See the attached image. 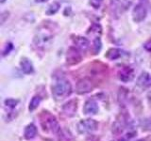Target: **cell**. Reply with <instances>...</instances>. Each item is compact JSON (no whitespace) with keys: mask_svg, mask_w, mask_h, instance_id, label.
<instances>
[{"mask_svg":"<svg viewBox=\"0 0 151 141\" xmlns=\"http://www.w3.org/2000/svg\"><path fill=\"white\" fill-rule=\"evenodd\" d=\"M37 134V128L36 126L33 124V123H30L28 124L26 129H25V138L26 139H32L33 137H35V135Z\"/></svg>","mask_w":151,"mask_h":141,"instance_id":"7c38bea8","label":"cell"},{"mask_svg":"<svg viewBox=\"0 0 151 141\" xmlns=\"http://www.w3.org/2000/svg\"><path fill=\"white\" fill-rule=\"evenodd\" d=\"M20 65H21V69L25 73L27 74H29L33 72V66H32V63L30 62L29 60L27 58H23L20 62Z\"/></svg>","mask_w":151,"mask_h":141,"instance_id":"4fadbf2b","label":"cell"},{"mask_svg":"<svg viewBox=\"0 0 151 141\" xmlns=\"http://www.w3.org/2000/svg\"><path fill=\"white\" fill-rule=\"evenodd\" d=\"M101 48H102V43H101V41H100V39H99V38H96V39L94 40V41H93V53L94 55L98 54L99 52H100Z\"/></svg>","mask_w":151,"mask_h":141,"instance_id":"2e32d148","label":"cell"},{"mask_svg":"<svg viewBox=\"0 0 151 141\" xmlns=\"http://www.w3.org/2000/svg\"><path fill=\"white\" fill-rule=\"evenodd\" d=\"M18 100H14V99H7L6 101H5V105L7 106L11 107V108H14L18 103Z\"/></svg>","mask_w":151,"mask_h":141,"instance_id":"d6986e66","label":"cell"},{"mask_svg":"<svg viewBox=\"0 0 151 141\" xmlns=\"http://www.w3.org/2000/svg\"><path fill=\"white\" fill-rule=\"evenodd\" d=\"M141 126H142V128H143V130L150 131L151 130V118H147V119H145L142 120Z\"/></svg>","mask_w":151,"mask_h":141,"instance_id":"ac0fdd59","label":"cell"},{"mask_svg":"<svg viewBox=\"0 0 151 141\" xmlns=\"http://www.w3.org/2000/svg\"><path fill=\"white\" fill-rule=\"evenodd\" d=\"M75 44L77 46V48L81 50V51H86L89 47V41L87 39H85L83 37H76V39H74Z\"/></svg>","mask_w":151,"mask_h":141,"instance_id":"8fae6325","label":"cell"},{"mask_svg":"<svg viewBox=\"0 0 151 141\" xmlns=\"http://www.w3.org/2000/svg\"><path fill=\"white\" fill-rule=\"evenodd\" d=\"M137 84L138 86L142 88H150L151 87V74L147 73H142L138 80H137Z\"/></svg>","mask_w":151,"mask_h":141,"instance_id":"30bf717a","label":"cell"},{"mask_svg":"<svg viewBox=\"0 0 151 141\" xmlns=\"http://www.w3.org/2000/svg\"><path fill=\"white\" fill-rule=\"evenodd\" d=\"M5 1H6V0H1V2H2V3H4Z\"/></svg>","mask_w":151,"mask_h":141,"instance_id":"d4e9b609","label":"cell"},{"mask_svg":"<svg viewBox=\"0 0 151 141\" xmlns=\"http://www.w3.org/2000/svg\"><path fill=\"white\" fill-rule=\"evenodd\" d=\"M119 141H124V140H123V139H120V140H119Z\"/></svg>","mask_w":151,"mask_h":141,"instance_id":"484cf974","label":"cell"},{"mask_svg":"<svg viewBox=\"0 0 151 141\" xmlns=\"http://www.w3.org/2000/svg\"><path fill=\"white\" fill-rule=\"evenodd\" d=\"M146 14H147V9H146V7L144 4H138L136 5L133 11H132V15H133V20L136 23H140L142 21H144Z\"/></svg>","mask_w":151,"mask_h":141,"instance_id":"277c9868","label":"cell"},{"mask_svg":"<svg viewBox=\"0 0 151 141\" xmlns=\"http://www.w3.org/2000/svg\"><path fill=\"white\" fill-rule=\"evenodd\" d=\"M40 103H41V98L40 97H38V96L33 97L30 103H29V110L32 111V110L36 109V108L38 107V105H40Z\"/></svg>","mask_w":151,"mask_h":141,"instance_id":"e0dca14e","label":"cell"},{"mask_svg":"<svg viewBox=\"0 0 151 141\" xmlns=\"http://www.w3.org/2000/svg\"><path fill=\"white\" fill-rule=\"evenodd\" d=\"M77 108H78V102L76 100H71L68 103H64V105L63 106V111L66 116L73 117L76 114Z\"/></svg>","mask_w":151,"mask_h":141,"instance_id":"52a82bcc","label":"cell"},{"mask_svg":"<svg viewBox=\"0 0 151 141\" xmlns=\"http://www.w3.org/2000/svg\"><path fill=\"white\" fill-rule=\"evenodd\" d=\"M102 2H103V0H90V4H91V6L96 9L100 8Z\"/></svg>","mask_w":151,"mask_h":141,"instance_id":"44dd1931","label":"cell"},{"mask_svg":"<svg viewBox=\"0 0 151 141\" xmlns=\"http://www.w3.org/2000/svg\"><path fill=\"white\" fill-rule=\"evenodd\" d=\"M118 76L119 79L122 80L123 82H129L131 81L134 77V73L133 70L129 67H124L120 70L119 73H118Z\"/></svg>","mask_w":151,"mask_h":141,"instance_id":"ba28073f","label":"cell"},{"mask_svg":"<svg viewBox=\"0 0 151 141\" xmlns=\"http://www.w3.org/2000/svg\"><path fill=\"white\" fill-rule=\"evenodd\" d=\"M122 56V51L120 49H117V48H113L108 51V53L106 55V56L109 59H117L119 58L120 56Z\"/></svg>","mask_w":151,"mask_h":141,"instance_id":"5bb4252c","label":"cell"},{"mask_svg":"<svg viewBox=\"0 0 151 141\" xmlns=\"http://www.w3.org/2000/svg\"><path fill=\"white\" fill-rule=\"evenodd\" d=\"M83 111L85 114L87 115H94L96 114L98 111V106L96 102L93 100V99H90L86 103H85L84 107H83Z\"/></svg>","mask_w":151,"mask_h":141,"instance_id":"9c48e42d","label":"cell"},{"mask_svg":"<svg viewBox=\"0 0 151 141\" xmlns=\"http://www.w3.org/2000/svg\"><path fill=\"white\" fill-rule=\"evenodd\" d=\"M47 0H36V2H40V3H42V2H45Z\"/></svg>","mask_w":151,"mask_h":141,"instance_id":"cb8c5ba5","label":"cell"},{"mask_svg":"<svg viewBox=\"0 0 151 141\" xmlns=\"http://www.w3.org/2000/svg\"><path fill=\"white\" fill-rule=\"evenodd\" d=\"M71 92H72L71 84L69 83V81L63 78L59 79L52 88V93H53V96L57 100L64 99L65 97L69 96Z\"/></svg>","mask_w":151,"mask_h":141,"instance_id":"6da1fadb","label":"cell"},{"mask_svg":"<svg viewBox=\"0 0 151 141\" xmlns=\"http://www.w3.org/2000/svg\"><path fill=\"white\" fill-rule=\"evenodd\" d=\"M93 88V85L89 78H83L79 80L77 84V92L78 94H85L92 91Z\"/></svg>","mask_w":151,"mask_h":141,"instance_id":"5b68a950","label":"cell"},{"mask_svg":"<svg viewBox=\"0 0 151 141\" xmlns=\"http://www.w3.org/2000/svg\"><path fill=\"white\" fill-rule=\"evenodd\" d=\"M145 48L146 50H147V51L151 52V40H149V41L145 44Z\"/></svg>","mask_w":151,"mask_h":141,"instance_id":"603a6c76","label":"cell"},{"mask_svg":"<svg viewBox=\"0 0 151 141\" xmlns=\"http://www.w3.org/2000/svg\"><path fill=\"white\" fill-rule=\"evenodd\" d=\"M137 141H143V140H137Z\"/></svg>","mask_w":151,"mask_h":141,"instance_id":"4316f807","label":"cell"},{"mask_svg":"<svg viewBox=\"0 0 151 141\" xmlns=\"http://www.w3.org/2000/svg\"><path fill=\"white\" fill-rule=\"evenodd\" d=\"M12 49V43L7 44L6 47H5V50L3 51V56H6L7 54H9V52H11Z\"/></svg>","mask_w":151,"mask_h":141,"instance_id":"7402d4cb","label":"cell"},{"mask_svg":"<svg viewBox=\"0 0 151 141\" xmlns=\"http://www.w3.org/2000/svg\"><path fill=\"white\" fill-rule=\"evenodd\" d=\"M122 131H123V126L121 125V123H119V122H115L114 125L112 126V132H113V133L118 135V134L122 133Z\"/></svg>","mask_w":151,"mask_h":141,"instance_id":"ffe728a7","label":"cell"},{"mask_svg":"<svg viewBox=\"0 0 151 141\" xmlns=\"http://www.w3.org/2000/svg\"><path fill=\"white\" fill-rule=\"evenodd\" d=\"M66 60H67V63L70 65L78 64V62H80V60H81V55H80L78 49L71 47L67 52Z\"/></svg>","mask_w":151,"mask_h":141,"instance_id":"8992f818","label":"cell"},{"mask_svg":"<svg viewBox=\"0 0 151 141\" xmlns=\"http://www.w3.org/2000/svg\"><path fill=\"white\" fill-rule=\"evenodd\" d=\"M60 4L57 3V2H54L53 4H51L50 6L48 7V9H47L46 11V14H48V15H53V14H55L57 11L60 9Z\"/></svg>","mask_w":151,"mask_h":141,"instance_id":"9a60e30c","label":"cell"},{"mask_svg":"<svg viewBox=\"0 0 151 141\" xmlns=\"http://www.w3.org/2000/svg\"><path fill=\"white\" fill-rule=\"evenodd\" d=\"M97 122L92 119L83 120L78 124V130L79 133H87V132H93L97 129Z\"/></svg>","mask_w":151,"mask_h":141,"instance_id":"3957f363","label":"cell"},{"mask_svg":"<svg viewBox=\"0 0 151 141\" xmlns=\"http://www.w3.org/2000/svg\"><path fill=\"white\" fill-rule=\"evenodd\" d=\"M41 124L45 131L50 132V133L56 134L60 130L58 121L56 120L55 117L49 114V112H42L41 117Z\"/></svg>","mask_w":151,"mask_h":141,"instance_id":"7a4b0ae2","label":"cell"}]
</instances>
